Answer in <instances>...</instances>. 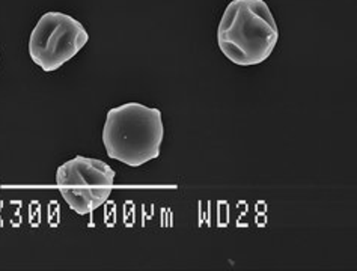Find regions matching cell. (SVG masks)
<instances>
[{"mask_svg": "<svg viewBox=\"0 0 357 271\" xmlns=\"http://www.w3.org/2000/svg\"><path fill=\"white\" fill-rule=\"evenodd\" d=\"M56 185L68 207L86 216L109 201L115 185V171L97 158L77 155L58 167Z\"/></svg>", "mask_w": 357, "mask_h": 271, "instance_id": "3957f363", "label": "cell"}, {"mask_svg": "<svg viewBox=\"0 0 357 271\" xmlns=\"http://www.w3.org/2000/svg\"><path fill=\"white\" fill-rule=\"evenodd\" d=\"M163 136L162 111L140 102L110 109L102 128L107 155L130 167H140L158 158Z\"/></svg>", "mask_w": 357, "mask_h": 271, "instance_id": "7a4b0ae2", "label": "cell"}, {"mask_svg": "<svg viewBox=\"0 0 357 271\" xmlns=\"http://www.w3.org/2000/svg\"><path fill=\"white\" fill-rule=\"evenodd\" d=\"M279 42V26L264 0H232L218 27L220 52L232 63L253 67L266 62Z\"/></svg>", "mask_w": 357, "mask_h": 271, "instance_id": "6da1fadb", "label": "cell"}, {"mask_svg": "<svg viewBox=\"0 0 357 271\" xmlns=\"http://www.w3.org/2000/svg\"><path fill=\"white\" fill-rule=\"evenodd\" d=\"M89 41V33L76 18L65 13H45L29 38V56L44 72L58 71Z\"/></svg>", "mask_w": 357, "mask_h": 271, "instance_id": "277c9868", "label": "cell"}]
</instances>
